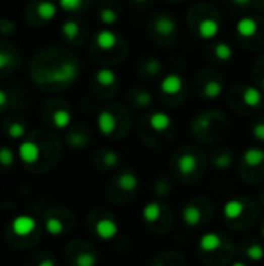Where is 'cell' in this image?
<instances>
[{
    "mask_svg": "<svg viewBox=\"0 0 264 266\" xmlns=\"http://www.w3.org/2000/svg\"><path fill=\"white\" fill-rule=\"evenodd\" d=\"M10 64H11V56L4 53V52H0V70L8 67Z\"/></svg>",
    "mask_w": 264,
    "mask_h": 266,
    "instance_id": "cell-38",
    "label": "cell"
},
{
    "mask_svg": "<svg viewBox=\"0 0 264 266\" xmlns=\"http://www.w3.org/2000/svg\"><path fill=\"white\" fill-rule=\"evenodd\" d=\"M14 162V153L10 148H0V163L4 167H11Z\"/></svg>",
    "mask_w": 264,
    "mask_h": 266,
    "instance_id": "cell-35",
    "label": "cell"
},
{
    "mask_svg": "<svg viewBox=\"0 0 264 266\" xmlns=\"http://www.w3.org/2000/svg\"><path fill=\"white\" fill-rule=\"evenodd\" d=\"M117 184H118V187L123 192L132 193V192H135L138 189V178L132 171H123L118 176Z\"/></svg>",
    "mask_w": 264,
    "mask_h": 266,
    "instance_id": "cell-21",
    "label": "cell"
},
{
    "mask_svg": "<svg viewBox=\"0 0 264 266\" xmlns=\"http://www.w3.org/2000/svg\"><path fill=\"white\" fill-rule=\"evenodd\" d=\"M232 266H247V264H246L244 261H235V263H233Z\"/></svg>",
    "mask_w": 264,
    "mask_h": 266,
    "instance_id": "cell-43",
    "label": "cell"
},
{
    "mask_svg": "<svg viewBox=\"0 0 264 266\" xmlns=\"http://www.w3.org/2000/svg\"><path fill=\"white\" fill-rule=\"evenodd\" d=\"M84 0H59V7L61 10H64L67 13H75L83 8Z\"/></svg>",
    "mask_w": 264,
    "mask_h": 266,
    "instance_id": "cell-33",
    "label": "cell"
},
{
    "mask_svg": "<svg viewBox=\"0 0 264 266\" xmlns=\"http://www.w3.org/2000/svg\"><path fill=\"white\" fill-rule=\"evenodd\" d=\"M213 163L218 170H227L233 163V156L229 150H221L213 156Z\"/></svg>",
    "mask_w": 264,
    "mask_h": 266,
    "instance_id": "cell-25",
    "label": "cell"
},
{
    "mask_svg": "<svg viewBox=\"0 0 264 266\" xmlns=\"http://www.w3.org/2000/svg\"><path fill=\"white\" fill-rule=\"evenodd\" d=\"M200 219H202V212L197 206L190 204V206H185L184 210H182V221L190 228H196L200 223Z\"/></svg>",
    "mask_w": 264,
    "mask_h": 266,
    "instance_id": "cell-23",
    "label": "cell"
},
{
    "mask_svg": "<svg viewBox=\"0 0 264 266\" xmlns=\"http://www.w3.org/2000/svg\"><path fill=\"white\" fill-rule=\"evenodd\" d=\"M99 22L106 25V27H112L117 24V20L120 17V10L114 5H104L103 8H99Z\"/></svg>",
    "mask_w": 264,
    "mask_h": 266,
    "instance_id": "cell-22",
    "label": "cell"
},
{
    "mask_svg": "<svg viewBox=\"0 0 264 266\" xmlns=\"http://www.w3.org/2000/svg\"><path fill=\"white\" fill-rule=\"evenodd\" d=\"M244 202H242L241 199H229L226 204H224V209H222V212H224V216L227 219H238L242 213H244Z\"/></svg>",
    "mask_w": 264,
    "mask_h": 266,
    "instance_id": "cell-20",
    "label": "cell"
},
{
    "mask_svg": "<svg viewBox=\"0 0 264 266\" xmlns=\"http://www.w3.org/2000/svg\"><path fill=\"white\" fill-rule=\"evenodd\" d=\"M79 33H81V27L75 20H67V22L63 24V34L66 39L73 40L79 36Z\"/></svg>",
    "mask_w": 264,
    "mask_h": 266,
    "instance_id": "cell-29",
    "label": "cell"
},
{
    "mask_svg": "<svg viewBox=\"0 0 264 266\" xmlns=\"http://www.w3.org/2000/svg\"><path fill=\"white\" fill-rule=\"evenodd\" d=\"M36 11H37V16L42 20H51L56 16L58 8L53 2H50V0H42V2L37 5Z\"/></svg>",
    "mask_w": 264,
    "mask_h": 266,
    "instance_id": "cell-26",
    "label": "cell"
},
{
    "mask_svg": "<svg viewBox=\"0 0 264 266\" xmlns=\"http://www.w3.org/2000/svg\"><path fill=\"white\" fill-rule=\"evenodd\" d=\"M210 53L219 64H227L233 59V49L227 42H215L210 49Z\"/></svg>",
    "mask_w": 264,
    "mask_h": 266,
    "instance_id": "cell-18",
    "label": "cell"
},
{
    "mask_svg": "<svg viewBox=\"0 0 264 266\" xmlns=\"http://www.w3.org/2000/svg\"><path fill=\"white\" fill-rule=\"evenodd\" d=\"M37 266H55V261L51 258H44Z\"/></svg>",
    "mask_w": 264,
    "mask_h": 266,
    "instance_id": "cell-41",
    "label": "cell"
},
{
    "mask_svg": "<svg viewBox=\"0 0 264 266\" xmlns=\"http://www.w3.org/2000/svg\"><path fill=\"white\" fill-rule=\"evenodd\" d=\"M162 63L157 58H146L138 64L137 70L140 72V76H143L146 79H154L162 73Z\"/></svg>",
    "mask_w": 264,
    "mask_h": 266,
    "instance_id": "cell-13",
    "label": "cell"
},
{
    "mask_svg": "<svg viewBox=\"0 0 264 266\" xmlns=\"http://www.w3.org/2000/svg\"><path fill=\"white\" fill-rule=\"evenodd\" d=\"M78 76V66L73 63V61H66V63L61 64L53 75H50V81L51 83H58V84H69L73 83Z\"/></svg>",
    "mask_w": 264,
    "mask_h": 266,
    "instance_id": "cell-5",
    "label": "cell"
},
{
    "mask_svg": "<svg viewBox=\"0 0 264 266\" xmlns=\"http://www.w3.org/2000/svg\"><path fill=\"white\" fill-rule=\"evenodd\" d=\"M259 10L264 11V0H259Z\"/></svg>",
    "mask_w": 264,
    "mask_h": 266,
    "instance_id": "cell-44",
    "label": "cell"
},
{
    "mask_svg": "<svg viewBox=\"0 0 264 266\" xmlns=\"http://www.w3.org/2000/svg\"><path fill=\"white\" fill-rule=\"evenodd\" d=\"M141 215H143V219L146 223H155L162 215V206L159 202H148L143 207Z\"/></svg>",
    "mask_w": 264,
    "mask_h": 266,
    "instance_id": "cell-27",
    "label": "cell"
},
{
    "mask_svg": "<svg viewBox=\"0 0 264 266\" xmlns=\"http://www.w3.org/2000/svg\"><path fill=\"white\" fill-rule=\"evenodd\" d=\"M131 2L135 5H148L149 2H152V0H131Z\"/></svg>",
    "mask_w": 264,
    "mask_h": 266,
    "instance_id": "cell-42",
    "label": "cell"
},
{
    "mask_svg": "<svg viewBox=\"0 0 264 266\" xmlns=\"http://www.w3.org/2000/svg\"><path fill=\"white\" fill-rule=\"evenodd\" d=\"M202 83L199 86V94L204 97L205 100H216L224 92V83L216 72H210V76L205 78V75L202 73Z\"/></svg>",
    "mask_w": 264,
    "mask_h": 266,
    "instance_id": "cell-4",
    "label": "cell"
},
{
    "mask_svg": "<svg viewBox=\"0 0 264 266\" xmlns=\"http://www.w3.org/2000/svg\"><path fill=\"white\" fill-rule=\"evenodd\" d=\"M259 22L255 17L244 16L236 22V33L242 40H253L259 33Z\"/></svg>",
    "mask_w": 264,
    "mask_h": 266,
    "instance_id": "cell-6",
    "label": "cell"
},
{
    "mask_svg": "<svg viewBox=\"0 0 264 266\" xmlns=\"http://www.w3.org/2000/svg\"><path fill=\"white\" fill-rule=\"evenodd\" d=\"M19 157L22 159V162L25 163H36L40 157V148L37 143L27 140L22 142L19 147Z\"/></svg>",
    "mask_w": 264,
    "mask_h": 266,
    "instance_id": "cell-15",
    "label": "cell"
},
{
    "mask_svg": "<svg viewBox=\"0 0 264 266\" xmlns=\"http://www.w3.org/2000/svg\"><path fill=\"white\" fill-rule=\"evenodd\" d=\"M95 44L99 50L103 52H112L115 49H118V46H123V40L118 37L117 33H114L109 28H104L96 33L95 37Z\"/></svg>",
    "mask_w": 264,
    "mask_h": 266,
    "instance_id": "cell-8",
    "label": "cell"
},
{
    "mask_svg": "<svg viewBox=\"0 0 264 266\" xmlns=\"http://www.w3.org/2000/svg\"><path fill=\"white\" fill-rule=\"evenodd\" d=\"M239 103L247 109H258L262 105V94L253 86H239Z\"/></svg>",
    "mask_w": 264,
    "mask_h": 266,
    "instance_id": "cell-7",
    "label": "cell"
},
{
    "mask_svg": "<svg viewBox=\"0 0 264 266\" xmlns=\"http://www.w3.org/2000/svg\"><path fill=\"white\" fill-rule=\"evenodd\" d=\"M95 232H96V235L101 240L109 241V240H112L118 234V226H117V223L114 219H111V218H101L96 223Z\"/></svg>",
    "mask_w": 264,
    "mask_h": 266,
    "instance_id": "cell-14",
    "label": "cell"
},
{
    "mask_svg": "<svg viewBox=\"0 0 264 266\" xmlns=\"http://www.w3.org/2000/svg\"><path fill=\"white\" fill-rule=\"evenodd\" d=\"M154 266H164V264H154Z\"/></svg>",
    "mask_w": 264,
    "mask_h": 266,
    "instance_id": "cell-47",
    "label": "cell"
},
{
    "mask_svg": "<svg viewBox=\"0 0 264 266\" xmlns=\"http://www.w3.org/2000/svg\"><path fill=\"white\" fill-rule=\"evenodd\" d=\"M148 126L154 132H167L173 126V120L167 112L155 111L148 117Z\"/></svg>",
    "mask_w": 264,
    "mask_h": 266,
    "instance_id": "cell-12",
    "label": "cell"
},
{
    "mask_svg": "<svg viewBox=\"0 0 264 266\" xmlns=\"http://www.w3.org/2000/svg\"><path fill=\"white\" fill-rule=\"evenodd\" d=\"M96 123H98V129H99L101 134L111 137V136L115 134V131L118 128L117 114L112 109H104L103 112H99Z\"/></svg>",
    "mask_w": 264,
    "mask_h": 266,
    "instance_id": "cell-10",
    "label": "cell"
},
{
    "mask_svg": "<svg viewBox=\"0 0 264 266\" xmlns=\"http://www.w3.org/2000/svg\"><path fill=\"white\" fill-rule=\"evenodd\" d=\"M8 134H10L11 139H20V137H24V134H25V126L20 125V123H13V125H10V128H8Z\"/></svg>",
    "mask_w": 264,
    "mask_h": 266,
    "instance_id": "cell-36",
    "label": "cell"
},
{
    "mask_svg": "<svg viewBox=\"0 0 264 266\" xmlns=\"http://www.w3.org/2000/svg\"><path fill=\"white\" fill-rule=\"evenodd\" d=\"M252 136L259 140V142H264V120H259L256 123H253L252 126Z\"/></svg>",
    "mask_w": 264,
    "mask_h": 266,
    "instance_id": "cell-37",
    "label": "cell"
},
{
    "mask_svg": "<svg viewBox=\"0 0 264 266\" xmlns=\"http://www.w3.org/2000/svg\"><path fill=\"white\" fill-rule=\"evenodd\" d=\"M98 258L92 252H83L79 254L75 260V266H96Z\"/></svg>",
    "mask_w": 264,
    "mask_h": 266,
    "instance_id": "cell-31",
    "label": "cell"
},
{
    "mask_svg": "<svg viewBox=\"0 0 264 266\" xmlns=\"http://www.w3.org/2000/svg\"><path fill=\"white\" fill-rule=\"evenodd\" d=\"M224 246V240L216 232H207L199 238V248L204 252H215Z\"/></svg>",
    "mask_w": 264,
    "mask_h": 266,
    "instance_id": "cell-16",
    "label": "cell"
},
{
    "mask_svg": "<svg viewBox=\"0 0 264 266\" xmlns=\"http://www.w3.org/2000/svg\"><path fill=\"white\" fill-rule=\"evenodd\" d=\"M129 101L135 108L145 109V108L151 106V103H152V94L149 91H146V89L135 87L129 94Z\"/></svg>",
    "mask_w": 264,
    "mask_h": 266,
    "instance_id": "cell-19",
    "label": "cell"
},
{
    "mask_svg": "<svg viewBox=\"0 0 264 266\" xmlns=\"http://www.w3.org/2000/svg\"><path fill=\"white\" fill-rule=\"evenodd\" d=\"M7 100H8L7 94H5L2 89H0V108H2V106H5V105H7Z\"/></svg>",
    "mask_w": 264,
    "mask_h": 266,
    "instance_id": "cell-40",
    "label": "cell"
},
{
    "mask_svg": "<svg viewBox=\"0 0 264 266\" xmlns=\"http://www.w3.org/2000/svg\"><path fill=\"white\" fill-rule=\"evenodd\" d=\"M118 162H120V156L115 153V151H104L103 153V163H104V167L106 168H114L118 165Z\"/></svg>",
    "mask_w": 264,
    "mask_h": 266,
    "instance_id": "cell-34",
    "label": "cell"
},
{
    "mask_svg": "<svg viewBox=\"0 0 264 266\" xmlns=\"http://www.w3.org/2000/svg\"><path fill=\"white\" fill-rule=\"evenodd\" d=\"M176 167H177V171L180 174L191 176L199 168V157L193 151H185V153L179 154V157L176 160Z\"/></svg>",
    "mask_w": 264,
    "mask_h": 266,
    "instance_id": "cell-9",
    "label": "cell"
},
{
    "mask_svg": "<svg viewBox=\"0 0 264 266\" xmlns=\"http://www.w3.org/2000/svg\"><path fill=\"white\" fill-rule=\"evenodd\" d=\"M45 229L50 235H61L64 232V224L59 218H48L45 223Z\"/></svg>",
    "mask_w": 264,
    "mask_h": 266,
    "instance_id": "cell-30",
    "label": "cell"
},
{
    "mask_svg": "<svg viewBox=\"0 0 264 266\" xmlns=\"http://www.w3.org/2000/svg\"><path fill=\"white\" fill-rule=\"evenodd\" d=\"M242 162L250 168H256L264 162V150L261 148H249L242 154Z\"/></svg>",
    "mask_w": 264,
    "mask_h": 266,
    "instance_id": "cell-24",
    "label": "cell"
},
{
    "mask_svg": "<svg viewBox=\"0 0 264 266\" xmlns=\"http://www.w3.org/2000/svg\"><path fill=\"white\" fill-rule=\"evenodd\" d=\"M36 229V219L30 215H17L11 221V231L17 237H28Z\"/></svg>",
    "mask_w": 264,
    "mask_h": 266,
    "instance_id": "cell-11",
    "label": "cell"
},
{
    "mask_svg": "<svg viewBox=\"0 0 264 266\" xmlns=\"http://www.w3.org/2000/svg\"><path fill=\"white\" fill-rule=\"evenodd\" d=\"M95 81H96V84L99 87H103V89H117L118 86V79H117V75L114 70L108 69V67H101L96 70L95 73Z\"/></svg>",
    "mask_w": 264,
    "mask_h": 266,
    "instance_id": "cell-17",
    "label": "cell"
},
{
    "mask_svg": "<svg viewBox=\"0 0 264 266\" xmlns=\"http://www.w3.org/2000/svg\"><path fill=\"white\" fill-rule=\"evenodd\" d=\"M72 121V115L67 109H58L53 114V125L59 129H64L70 125Z\"/></svg>",
    "mask_w": 264,
    "mask_h": 266,
    "instance_id": "cell-28",
    "label": "cell"
},
{
    "mask_svg": "<svg viewBox=\"0 0 264 266\" xmlns=\"http://www.w3.org/2000/svg\"><path fill=\"white\" fill-rule=\"evenodd\" d=\"M252 2H253V0H230V4L235 5V7H238V8H246Z\"/></svg>",
    "mask_w": 264,
    "mask_h": 266,
    "instance_id": "cell-39",
    "label": "cell"
},
{
    "mask_svg": "<svg viewBox=\"0 0 264 266\" xmlns=\"http://www.w3.org/2000/svg\"><path fill=\"white\" fill-rule=\"evenodd\" d=\"M199 13L193 10V20H191V27L194 33L205 40H212L218 36L219 33V20L216 17V11L213 10L212 14H205L204 7H197Z\"/></svg>",
    "mask_w": 264,
    "mask_h": 266,
    "instance_id": "cell-1",
    "label": "cell"
},
{
    "mask_svg": "<svg viewBox=\"0 0 264 266\" xmlns=\"http://www.w3.org/2000/svg\"><path fill=\"white\" fill-rule=\"evenodd\" d=\"M261 235H262V238H264V226H262V229H261Z\"/></svg>",
    "mask_w": 264,
    "mask_h": 266,
    "instance_id": "cell-46",
    "label": "cell"
},
{
    "mask_svg": "<svg viewBox=\"0 0 264 266\" xmlns=\"http://www.w3.org/2000/svg\"><path fill=\"white\" fill-rule=\"evenodd\" d=\"M151 31L160 44L170 46L177 36V22L168 13H157L151 20Z\"/></svg>",
    "mask_w": 264,
    "mask_h": 266,
    "instance_id": "cell-2",
    "label": "cell"
},
{
    "mask_svg": "<svg viewBox=\"0 0 264 266\" xmlns=\"http://www.w3.org/2000/svg\"><path fill=\"white\" fill-rule=\"evenodd\" d=\"M160 92L167 98V101L173 100V105L176 100L182 101L185 94V81L179 73H168L160 81Z\"/></svg>",
    "mask_w": 264,
    "mask_h": 266,
    "instance_id": "cell-3",
    "label": "cell"
},
{
    "mask_svg": "<svg viewBox=\"0 0 264 266\" xmlns=\"http://www.w3.org/2000/svg\"><path fill=\"white\" fill-rule=\"evenodd\" d=\"M246 255L252 261H259V260L264 258V248L261 246V244H258V243H253V244H250V246L247 248Z\"/></svg>",
    "mask_w": 264,
    "mask_h": 266,
    "instance_id": "cell-32",
    "label": "cell"
},
{
    "mask_svg": "<svg viewBox=\"0 0 264 266\" xmlns=\"http://www.w3.org/2000/svg\"><path fill=\"white\" fill-rule=\"evenodd\" d=\"M261 87H262V91H264V76L261 78Z\"/></svg>",
    "mask_w": 264,
    "mask_h": 266,
    "instance_id": "cell-45",
    "label": "cell"
}]
</instances>
